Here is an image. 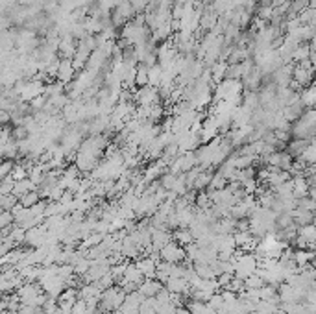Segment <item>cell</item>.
Listing matches in <instances>:
<instances>
[{
    "label": "cell",
    "instance_id": "6da1fadb",
    "mask_svg": "<svg viewBox=\"0 0 316 314\" xmlns=\"http://www.w3.org/2000/svg\"><path fill=\"white\" fill-rule=\"evenodd\" d=\"M126 292L120 284H115L111 289L104 290L102 296H100V305H98V310L100 312H115V310H119L120 307L124 305L126 301Z\"/></svg>",
    "mask_w": 316,
    "mask_h": 314
},
{
    "label": "cell",
    "instance_id": "7a4b0ae2",
    "mask_svg": "<svg viewBox=\"0 0 316 314\" xmlns=\"http://www.w3.org/2000/svg\"><path fill=\"white\" fill-rule=\"evenodd\" d=\"M161 261H167V263H172V265H179V263H187V249L185 246H179L176 240L168 242L161 251Z\"/></svg>",
    "mask_w": 316,
    "mask_h": 314
},
{
    "label": "cell",
    "instance_id": "3957f363",
    "mask_svg": "<svg viewBox=\"0 0 316 314\" xmlns=\"http://www.w3.org/2000/svg\"><path fill=\"white\" fill-rule=\"evenodd\" d=\"M39 283H41V287H43V290H45L46 294H48L50 298H56V299L60 298L61 292L67 289V283L61 279L60 275H50V277L41 279Z\"/></svg>",
    "mask_w": 316,
    "mask_h": 314
},
{
    "label": "cell",
    "instance_id": "277c9868",
    "mask_svg": "<svg viewBox=\"0 0 316 314\" xmlns=\"http://www.w3.org/2000/svg\"><path fill=\"white\" fill-rule=\"evenodd\" d=\"M165 289V284L157 279V277H146V279L141 283L139 287V292L144 296V298H155V296Z\"/></svg>",
    "mask_w": 316,
    "mask_h": 314
},
{
    "label": "cell",
    "instance_id": "5b68a950",
    "mask_svg": "<svg viewBox=\"0 0 316 314\" xmlns=\"http://www.w3.org/2000/svg\"><path fill=\"white\" fill-rule=\"evenodd\" d=\"M174 237H172V231L167 230V227H153L152 230V244L153 248L161 251L168 242H172Z\"/></svg>",
    "mask_w": 316,
    "mask_h": 314
},
{
    "label": "cell",
    "instance_id": "8992f818",
    "mask_svg": "<svg viewBox=\"0 0 316 314\" xmlns=\"http://www.w3.org/2000/svg\"><path fill=\"white\" fill-rule=\"evenodd\" d=\"M172 294H181L185 296V299H189V292H191V283H189L185 277H170V279L165 283Z\"/></svg>",
    "mask_w": 316,
    "mask_h": 314
},
{
    "label": "cell",
    "instance_id": "52a82bcc",
    "mask_svg": "<svg viewBox=\"0 0 316 314\" xmlns=\"http://www.w3.org/2000/svg\"><path fill=\"white\" fill-rule=\"evenodd\" d=\"M157 263L159 261L153 257H139L135 261V265L143 272L144 277H157Z\"/></svg>",
    "mask_w": 316,
    "mask_h": 314
},
{
    "label": "cell",
    "instance_id": "ba28073f",
    "mask_svg": "<svg viewBox=\"0 0 316 314\" xmlns=\"http://www.w3.org/2000/svg\"><path fill=\"white\" fill-rule=\"evenodd\" d=\"M74 61L69 60V58H61V65L60 70H58V80L63 81V83H70L74 80Z\"/></svg>",
    "mask_w": 316,
    "mask_h": 314
},
{
    "label": "cell",
    "instance_id": "9c48e42d",
    "mask_svg": "<svg viewBox=\"0 0 316 314\" xmlns=\"http://www.w3.org/2000/svg\"><path fill=\"white\" fill-rule=\"evenodd\" d=\"M309 145H311V140H307V139H292L291 142H286L285 150L294 157V159H300L301 155L307 152Z\"/></svg>",
    "mask_w": 316,
    "mask_h": 314
},
{
    "label": "cell",
    "instance_id": "30bf717a",
    "mask_svg": "<svg viewBox=\"0 0 316 314\" xmlns=\"http://www.w3.org/2000/svg\"><path fill=\"white\" fill-rule=\"evenodd\" d=\"M292 216H294V224L298 225V227H303V225H309L314 222V213H311V211L307 209H301V207H296V209L292 211Z\"/></svg>",
    "mask_w": 316,
    "mask_h": 314
},
{
    "label": "cell",
    "instance_id": "8fae6325",
    "mask_svg": "<svg viewBox=\"0 0 316 314\" xmlns=\"http://www.w3.org/2000/svg\"><path fill=\"white\" fill-rule=\"evenodd\" d=\"M32 190H37V185H35L30 178H26V180L15 181V187H13V192H11V194L17 196V198H22L24 194L32 192Z\"/></svg>",
    "mask_w": 316,
    "mask_h": 314
},
{
    "label": "cell",
    "instance_id": "7c38bea8",
    "mask_svg": "<svg viewBox=\"0 0 316 314\" xmlns=\"http://www.w3.org/2000/svg\"><path fill=\"white\" fill-rule=\"evenodd\" d=\"M172 237L179 246H189L194 242V235L191 227H178V230L172 231Z\"/></svg>",
    "mask_w": 316,
    "mask_h": 314
},
{
    "label": "cell",
    "instance_id": "4fadbf2b",
    "mask_svg": "<svg viewBox=\"0 0 316 314\" xmlns=\"http://www.w3.org/2000/svg\"><path fill=\"white\" fill-rule=\"evenodd\" d=\"M213 176H215V172H213L211 168H207V170H203V172H200V176H198L196 180H194L193 189L198 190V192H202V190H207L209 185H211Z\"/></svg>",
    "mask_w": 316,
    "mask_h": 314
},
{
    "label": "cell",
    "instance_id": "5bb4252c",
    "mask_svg": "<svg viewBox=\"0 0 316 314\" xmlns=\"http://www.w3.org/2000/svg\"><path fill=\"white\" fill-rule=\"evenodd\" d=\"M146 279L143 275V272L137 268V265L135 263H129L128 265V268H126V274H124V279L122 281H128V283H135V284H139L141 287V283Z\"/></svg>",
    "mask_w": 316,
    "mask_h": 314
},
{
    "label": "cell",
    "instance_id": "9a60e30c",
    "mask_svg": "<svg viewBox=\"0 0 316 314\" xmlns=\"http://www.w3.org/2000/svg\"><path fill=\"white\" fill-rule=\"evenodd\" d=\"M172 272H174L172 263H167V261H159L157 263V279L163 284L172 277Z\"/></svg>",
    "mask_w": 316,
    "mask_h": 314
},
{
    "label": "cell",
    "instance_id": "2e32d148",
    "mask_svg": "<svg viewBox=\"0 0 316 314\" xmlns=\"http://www.w3.org/2000/svg\"><path fill=\"white\" fill-rule=\"evenodd\" d=\"M0 155H2V159H13V161H15L17 157H20L19 142H17V140H11L8 146L0 148Z\"/></svg>",
    "mask_w": 316,
    "mask_h": 314
},
{
    "label": "cell",
    "instance_id": "e0dca14e",
    "mask_svg": "<svg viewBox=\"0 0 316 314\" xmlns=\"http://www.w3.org/2000/svg\"><path fill=\"white\" fill-rule=\"evenodd\" d=\"M194 270H196V274L200 275L202 279H217V274H215V270H213L211 265L196 263V265H194Z\"/></svg>",
    "mask_w": 316,
    "mask_h": 314
},
{
    "label": "cell",
    "instance_id": "ac0fdd59",
    "mask_svg": "<svg viewBox=\"0 0 316 314\" xmlns=\"http://www.w3.org/2000/svg\"><path fill=\"white\" fill-rule=\"evenodd\" d=\"M159 181H161V187H163L165 190H172L174 185H176V181H178V174H174V172L167 170V172L159 178Z\"/></svg>",
    "mask_w": 316,
    "mask_h": 314
},
{
    "label": "cell",
    "instance_id": "d6986e66",
    "mask_svg": "<svg viewBox=\"0 0 316 314\" xmlns=\"http://www.w3.org/2000/svg\"><path fill=\"white\" fill-rule=\"evenodd\" d=\"M41 199L43 198H41L39 192H37V190H32V192H28V194L22 196V198H19V202L24 205V207H34V205L39 204Z\"/></svg>",
    "mask_w": 316,
    "mask_h": 314
},
{
    "label": "cell",
    "instance_id": "ffe728a7",
    "mask_svg": "<svg viewBox=\"0 0 316 314\" xmlns=\"http://www.w3.org/2000/svg\"><path fill=\"white\" fill-rule=\"evenodd\" d=\"M17 204H19V198H17V196L0 194V207H2V211H11Z\"/></svg>",
    "mask_w": 316,
    "mask_h": 314
},
{
    "label": "cell",
    "instance_id": "44dd1931",
    "mask_svg": "<svg viewBox=\"0 0 316 314\" xmlns=\"http://www.w3.org/2000/svg\"><path fill=\"white\" fill-rule=\"evenodd\" d=\"M265 279H262V275L259 274V272H255V274L253 275H250V277H248L246 281H244V287H246V289H261V287H265Z\"/></svg>",
    "mask_w": 316,
    "mask_h": 314
},
{
    "label": "cell",
    "instance_id": "7402d4cb",
    "mask_svg": "<svg viewBox=\"0 0 316 314\" xmlns=\"http://www.w3.org/2000/svg\"><path fill=\"white\" fill-rule=\"evenodd\" d=\"M194 205H196L198 209H209V207H213L211 196L207 194V190H202V192H198Z\"/></svg>",
    "mask_w": 316,
    "mask_h": 314
},
{
    "label": "cell",
    "instance_id": "603a6c76",
    "mask_svg": "<svg viewBox=\"0 0 316 314\" xmlns=\"http://www.w3.org/2000/svg\"><path fill=\"white\" fill-rule=\"evenodd\" d=\"M128 265H129V263H117V265L111 266V275H113L115 281H117L119 284L122 283L124 274H126V268H128Z\"/></svg>",
    "mask_w": 316,
    "mask_h": 314
},
{
    "label": "cell",
    "instance_id": "cb8c5ba5",
    "mask_svg": "<svg viewBox=\"0 0 316 314\" xmlns=\"http://www.w3.org/2000/svg\"><path fill=\"white\" fill-rule=\"evenodd\" d=\"M227 185H229V181L224 178L220 172H215V176H213L211 180V185H209V189L211 190H220V189H226Z\"/></svg>",
    "mask_w": 316,
    "mask_h": 314
},
{
    "label": "cell",
    "instance_id": "d4e9b609",
    "mask_svg": "<svg viewBox=\"0 0 316 314\" xmlns=\"http://www.w3.org/2000/svg\"><path fill=\"white\" fill-rule=\"evenodd\" d=\"M15 161L13 159H4L2 161V165H0V180H4V178H10L13 168H15Z\"/></svg>",
    "mask_w": 316,
    "mask_h": 314
},
{
    "label": "cell",
    "instance_id": "484cf974",
    "mask_svg": "<svg viewBox=\"0 0 316 314\" xmlns=\"http://www.w3.org/2000/svg\"><path fill=\"white\" fill-rule=\"evenodd\" d=\"M30 176V172H28V168H26L22 163H17L15 168H13V172H11V178L15 181H20V180H26Z\"/></svg>",
    "mask_w": 316,
    "mask_h": 314
},
{
    "label": "cell",
    "instance_id": "4316f807",
    "mask_svg": "<svg viewBox=\"0 0 316 314\" xmlns=\"http://www.w3.org/2000/svg\"><path fill=\"white\" fill-rule=\"evenodd\" d=\"M11 225H15V216L11 211H2V215H0V227L4 230V227H11Z\"/></svg>",
    "mask_w": 316,
    "mask_h": 314
},
{
    "label": "cell",
    "instance_id": "83f0119b",
    "mask_svg": "<svg viewBox=\"0 0 316 314\" xmlns=\"http://www.w3.org/2000/svg\"><path fill=\"white\" fill-rule=\"evenodd\" d=\"M13 187H15V180L13 178H4L2 183H0V194H11L13 192Z\"/></svg>",
    "mask_w": 316,
    "mask_h": 314
},
{
    "label": "cell",
    "instance_id": "f1b7e54d",
    "mask_svg": "<svg viewBox=\"0 0 316 314\" xmlns=\"http://www.w3.org/2000/svg\"><path fill=\"white\" fill-rule=\"evenodd\" d=\"M28 137H30V130H28L24 124L13 128V139L15 140H24V139H28Z\"/></svg>",
    "mask_w": 316,
    "mask_h": 314
},
{
    "label": "cell",
    "instance_id": "f546056e",
    "mask_svg": "<svg viewBox=\"0 0 316 314\" xmlns=\"http://www.w3.org/2000/svg\"><path fill=\"white\" fill-rule=\"evenodd\" d=\"M96 284H98L102 290H108V289H111V287H115V284H117V281H115V277L111 275V272H109V274H106L104 277H102V279H100Z\"/></svg>",
    "mask_w": 316,
    "mask_h": 314
},
{
    "label": "cell",
    "instance_id": "4dcf8cb0",
    "mask_svg": "<svg viewBox=\"0 0 316 314\" xmlns=\"http://www.w3.org/2000/svg\"><path fill=\"white\" fill-rule=\"evenodd\" d=\"M233 277H235V274H222V275H218L217 281H218V287L220 289H229V284H231Z\"/></svg>",
    "mask_w": 316,
    "mask_h": 314
},
{
    "label": "cell",
    "instance_id": "1f68e13d",
    "mask_svg": "<svg viewBox=\"0 0 316 314\" xmlns=\"http://www.w3.org/2000/svg\"><path fill=\"white\" fill-rule=\"evenodd\" d=\"M176 314H193V312H191V309H189L187 305H181V307H178Z\"/></svg>",
    "mask_w": 316,
    "mask_h": 314
}]
</instances>
